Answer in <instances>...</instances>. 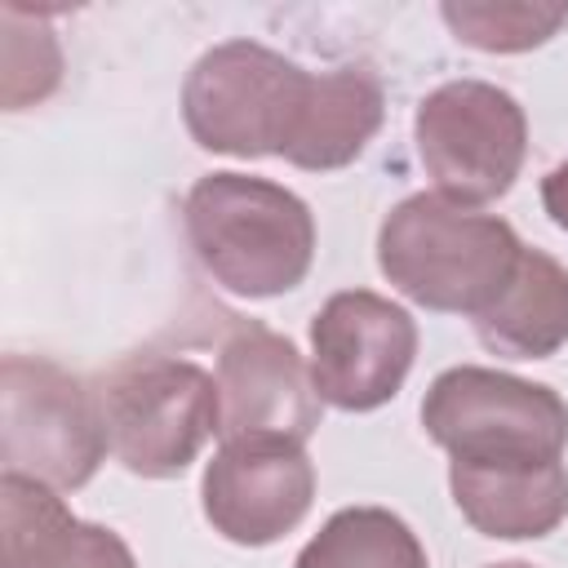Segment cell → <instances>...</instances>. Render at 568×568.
<instances>
[{"mask_svg":"<svg viewBox=\"0 0 568 568\" xmlns=\"http://www.w3.org/2000/svg\"><path fill=\"white\" fill-rule=\"evenodd\" d=\"M524 257L510 222L444 195H408L377 231L382 275L426 311L484 315Z\"/></svg>","mask_w":568,"mask_h":568,"instance_id":"6da1fadb","label":"cell"},{"mask_svg":"<svg viewBox=\"0 0 568 568\" xmlns=\"http://www.w3.org/2000/svg\"><path fill=\"white\" fill-rule=\"evenodd\" d=\"M186 240L200 266L240 297L297 288L315 257V217L288 186L244 173H204L186 191Z\"/></svg>","mask_w":568,"mask_h":568,"instance_id":"7a4b0ae2","label":"cell"},{"mask_svg":"<svg viewBox=\"0 0 568 568\" xmlns=\"http://www.w3.org/2000/svg\"><path fill=\"white\" fill-rule=\"evenodd\" d=\"M320 75L293 58L257 44L226 40L200 53L182 84V120L195 146L217 155H284L293 160Z\"/></svg>","mask_w":568,"mask_h":568,"instance_id":"3957f363","label":"cell"},{"mask_svg":"<svg viewBox=\"0 0 568 568\" xmlns=\"http://www.w3.org/2000/svg\"><path fill=\"white\" fill-rule=\"evenodd\" d=\"M422 426L453 470H546L568 448V404L550 386L475 364L430 382Z\"/></svg>","mask_w":568,"mask_h":568,"instance_id":"277c9868","label":"cell"},{"mask_svg":"<svg viewBox=\"0 0 568 568\" xmlns=\"http://www.w3.org/2000/svg\"><path fill=\"white\" fill-rule=\"evenodd\" d=\"M111 453L142 479L182 475L209 435H222L217 377L178 355H124L98 382Z\"/></svg>","mask_w":568,"mask_h":568,"instance_id":"5b68a950","label":"cell"},{"mask_svg":"<svg viewBox=\"0 0 568 568\" xmlns=\"http://www.w3.org/2000/svg\"><path fill=\"white\" fill-rule=\"evenodd\" d=\"M111 439L98 390L44 355H4L0 364V457L4 475L49 488H80L102 466Z\"/></svg>","mask_w":568,"mask_h":568,"instance_id":"8992f818","label":"cell"},{"mask_svg":"<svg viewBox=\"0 0 568 568\" xmlns=\"http://www.w3.org/2000/svg\"><path fill=\"white\" fill-rule=\"evenodd\" d=\"M413 138L439 195L470 209L515 186L528 151V120L506 89L453 80L422 98Z\"/></svg>","mask_w":568,"mask_h":568,"instance_id":"52a82bcc","label":"cell"},{"mask_svg":"<svg viewBox=\"0 0 568 568\" xmlns=\"http://www.w3.org/2000/svg\"><path fill=\"white\" fill-rule=\"evenodd\" d=\"M417 355V324L382 293H333L311 320L315 395L342 413H373L399 395Z\"/></svg>","mask_w":568,"mask_h":568,"instance_id":"ba28073f","label":"cell"},{"mask_svg":"<svg viewBox=\"0 0 568 568\" xmlns=\"http://www.w3.org/2000/svg\"><path fill=\"white\" fill-rule=\"evenodd\" d=\"M315 501V466L297 439H222L200 479V506L213 532L235 546H271L293 532Z\"/></svg>","mask_w":568,"mask_h":568,"instance_id":"9c48e42d","label":"cell"},{"mask_svg":"<svg viewBox=\"0 0 568 568\" xmlns=\"http://www.w3.org/2000/svg\"><path fill=\"white\" fill-rule=\"evenodd\" d=\"M222 439L284 435L306 444L320 426V395L297 346L257 320H240L217 355Z\"/></svg>","mask_w":568,"mask_h":568,"instance_id":"30bf717a","label":"cell"},{"mask_svg":"<svg viewBox=\"0 0 568 568\" xmlns=\"http://www.w3.org/2000/svg\"><path fill=\"white\" fill-rule=\"evenodd\" d=\"M475 337L506 359H546L568 342V271L541 253L524 248L501 297L475 315Z\"/></svg>","mask_w":568,"mask_h":568,"instance_id":"8fae6325","label":"cell"},{"mask_svg":"<svg viewBox=\"0 0 568 568\" xmlns=\"http://www.w3.org/2000/svg\"><path fill=\"white\" fill-rule=\"evenodd\" d=\"M448 488L466 524L484 537H546L568 515V466L546 470H453Z\"/></svg>","mask_w":568,"mask_h":568,"instance_id":"7c38bea8","label":"cell"},{"mask_svg":"<svg viewBox=\"0 0 568 568\" xmlns=\"http://www.w3.org/2000/svg\"><path fill=\"white\" fill-rule=\"evenodd\" d=\"M382 115H386V98L368 71H359V67L324 71L315 84V102H311L302 142L288 164L315 169V173L351 164L382 129Z\"/></svg>","mask_w":568,"mask_h":568,"instance_id":"4fadbf2b","label":"cell"},{"mask_svg":"<svg viewBox=\"0 0 568 568\" xmlns=\"http://www.w3.org/2000/svg\"><path fill=\"white\" fill-rule=\"evenodd\" d=\"M293 568H426V550L399 515L346 506L302 546Z\"/></svg>","mask_w":568,"mask_h":568,"instance_id":"5bb4252c","label":"cell"},{"mask_svg":"<svg viewBox=\"0 0 568 568\" xmlns=\"http://www.w3.org/2000/svg\"><path fill=\"white\" fill-rule=\"evenodd\" d=\"M75 532H80V519L67 510L58 488L27 475H4L0 484L4 564L0 568H53L75 541Z\"/></svg>","mask_w":568,"mask_h":568,"instance_id":"9a60e30c","label":"cell"},{"mask_svg":"<svg viewBox=\"0 0 568 568\" xmlns=\"http://www.w3.org/2000/svg\"><path fill=\"white\" fill-rule=\"evenodd\" d=\"M444 22L453 27V36L470 49L484 53H524L546 44L564 22H568V4H524V0H497V4H444L439 9Z\"/></svg>","mask_w":568,"mask_h":568,"instance_id":"2e32d148","label":"cell"},{"mask_svg":"<svg viewBox=\"0 0 568 568\" xmlns=\"http://www.w3.org/2000/svg\"><path fill=\"white\" fill-rule=\"evenodd\" d=\"M53 568H138V559L120 532H111L102 524H80L75 541L67 546V555Z\"/></svg>","mask_w":568,"mask_h":568,"instance_id":"e0dca14e","label":"cell"},{"mask_svg":"<svg viewBox=\"0 0 568 568\" xmlns=\"http://www.w3.org/2000/svg\"><path fill=\"white\" fill-rule=\"evenodd\" d=\"M541 204H546L550 222H555L559 231H568V160L555 164V169L541 178Z\"/></svg>","mask_w":568,"mask_h":568,"instance_id":"ac0fdd59","label":"cell"},{"mask_svg":"<svg viewBox=\"0 0 568 568\" xmlns=\"http://www.w3.org/2000/svg\"><path fill=\"white\" fill-rule=\"evenodd\" d=\"M488 568H532V564H524V559H510V564H488Z\"/></svg>","mask_w":568,"mask_h":568,"instance_id":"d6986e66","label":"cell"}]
</instances>
